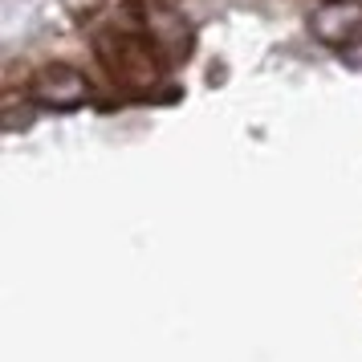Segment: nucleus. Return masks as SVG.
<instances>
[{
    "instance_id": "1",
    "label": "nucleus",
    "mask_w": 362,
    "mask_h": 362,
    "mask_svg": "<svg viewBox=\"0 0 362 362\" xmlns=\"http://www.w3.org/2000/svg\"><path fill=\"white\" fill-rule=\"evenodd\" d=\"M94 53H98L106 78L118 90H155V86L163 82V57L143 37L134 17L98 25L94 29Z\"/></svg>"
},
{
    "instance_id": "2",
    "label": "nucleus",
    "mask_w": 362,
    "mask_h": 362,
    "mask_svg": "<svg viewBox=\"0 0 362 362\" xmlns=\"http://www.w3.org/2000/svg\"><path fill=\"white\" fill-rule=\"evenodd\" d=\"M134 25L143 29L155 53L163 57V66H183L192 49H196V29L183 17V8L175 0H134L131 8Z\"/></svg>"
},
{
    "instance_id": "3",
    "label": "nucleus",
    "mask_w": 362,
    "mask_h": 362,
    "mask_svg": "<svg viewBox=\"0 0 362 362\" xmlns=\"http://www.w3.org/2000/svg\"><path fill=\"white\" fill-rule=\"evenodd\" d=\"M94 98V86L78 66L66 62H49L29 78V102L45 106V110H78Z\"/></svg>"
},
{
    "instance_id": "4",
    "label": "nucleus",
    "mask_w": 362,
    "mask_h": 362,
    "mask_svg": "<svg viewBox=\"0 0 362 362\" xmlns=\"http://www.w3.org/2000/svg\"><path fill=\"white\" fill-rule=\"evenodd\" d=\"M313 37L329 49H362V0H329L310 13Z\"/></svg>"
},
{
    "instance_id": "5",
    "label": "nucleus",
    "mask_w": 362,
    "mask_h": 362,
    "mask_svg": "<svg viewBox=\"0 0 362 362\" xmlns=\"http://www.w3.org/2000/svg\"><path fill=\"white\" fill-rule=\"evenodd\" d=\"M322 4H329V0H322Z\"/></svg>"
}]
</instances>
